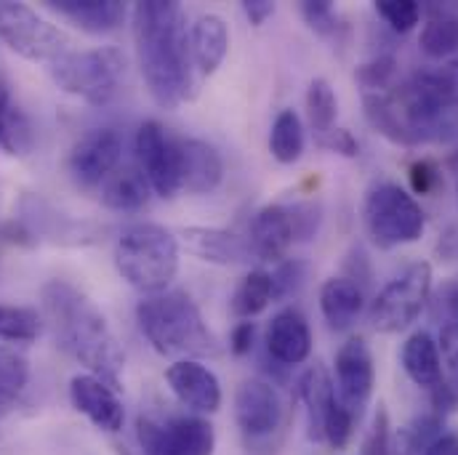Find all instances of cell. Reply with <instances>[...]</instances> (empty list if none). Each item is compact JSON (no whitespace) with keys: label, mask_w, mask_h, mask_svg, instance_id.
<instances>
[{"label":"cell","mask_w":458,"mask_h":455,"mask_svg":"<svg viewBox=\"0 0 458 455\" xmlns=\"http://www.w3.org/2000/svg\"><path fill=\"white\" fill-rule=\"evenodd\" d=\"M131 13L136 59L147 91L157 107L176 110L198 88L187 13L176 0H144Z\"/></svg>","instance_id":"1"},{"label":"cell","mask_w":458,"mask_h":455,"mask_svg":"<svg viewBox=\"0 0 458 455\" xmlns=\"http://www.w3.org/2000/svg\"><path fill=\"white\" fill-rule=\"evenodd\" d=\"M40 301L56 343L81 365H86L89 373L117 389L125 367V351L102 309L67 280L46 282Z\"/></svg>","instance_id":"2"},{"label":"cell","mask_w":458,"mask_h":455,"mask_svg":"<svg viewBox=\"0 0 458 455\" xmlns=\"http://www.w3.org/2000/svg\"><path fill=\"white\" fill-rule=\"evenodd\" d=\"M136 323L149 346L163 357L190 359L219 351V341L203 320L200 307L184 291H163L141 299Z\"/></svg>","instance_id":"3"},{"label":"cell","mask_w":458,"mask_h":455,"mask_svg":"<svg viewBox=\"0 0 458 455\" xmlns=\"http://www.w3.org/2000/svg\"><path fill=\"white\" fill-rule=\"evenodd\" d=\"M114 266L136 291L163 293L179 272V240L160 224H133L117 237Z\"/></svg>","instance_id":"4"},{"label":"cell","mask_w":458,"mask_h":455,"mask_svg":"<svg viewBox=\"0 0 458 455\" xmlns=\"http://www.w3.org/2000/svg\"><path fill=\"white\" fill-rule=\"evenodd\" d=\"M123 75H125V56L114 46L70 51L64 59H59L51 67V78L62 91L94 107H105L113 102L120 91Z\"/></svg>","instance_id":"5"},{"label":"cell","mask_w":458,"mask_h":455,"mask_svg":"<svg viewBox=\"0 0 458 455\" xmlns=\"http://www.w3.org/2000/svg\"><path fill=\"white\" fill-rule=\"evenodd\" d=\"M362 219L370 240L378 248L419 242L427 229V214L421 203L394 181H378L368 190Z\"/></svg>","instance_id":"6"},{"label":"cell","mask_w":458,"mask_h":455,"mask_svg":"<svg viewBox=\"0 0 458 455\" xmlns=\"http://www.w3.org/2000/svg\"><path fill=\"white\" fill-rule=\"evenodd\" d=\"M0 40L21 59L48 64V70L72 51L70 38L56 24L27 3L11 0H0Z\"/></svg>","instance_id":"7"},{"label":"cell","mask_w":458,"mask_h":455,"mask_svg":"<svg viewBox=\"0 0 458 455\" xmlns=\"http://www.w3.org/2000/svg\"><path fill=\"white\" fill-rule=\"evenodd\" d=\"M429 296L432 266L427 261H416L381 288V293L370 301L368 320L378 333H400L419 320L429 304Z\"/></svg>","instance_id":"8"},{"label":"cell","mask_w":458,"mask_h":455,"mask_svg":"<svg viewBox=\"0 0 458 455\" xmlns=\"http://www.w3.org/2000/svg\"><path fill=\"white\" fill-rule=\"evenodd\" d=\"M139 445L144 455H214V426L198 416H179L157 421L149 416L139 418Z\"/></svg>","instance_id":"9"},{"label":"cell","mask_w":458,"mask_h":455,"mask_svg":"<svg viewBox=\"0 0 458 455\" xmlns=\"http://www.w3.org/2000/svg\"><path fill=\"white\" fill-rule=\"evenodd\" d=\"M133 149H136V165L149 181L152 192L165 200L176 198L182 192L179 139H171L157 120H147L136 131Z\"/></svg>","instance_id":"10"},{"label":"cell","mask_w":458,"mask_h":455,"mask_svg":"<svg viewBox=\"0 0 458 455\" xmlns=\"http://www.w3.org/2000/svg\"><path fill=\"white\" fill-rule=\"evenodd\" d=\"M234 421L248 445L269 442L285 421V408L269 381L248 378L234 392Z\"/></svg>","instance_id":"11"},{"label":"cell","mask_w":458,"mask_h":455,"mask_svg":"<svg viewBox=\"0 0 458 455\" xmlns=\"http://www.w3.org/2000/svg\"><path fill=\"white\" fill-rule=\"evenodd\" d=\"M336 400L339 405L346 408L354 421L362 418L370 394H373V383H376V370H373V354L365 339H349L342 343V349L336 351Z\"/></svg>","instance_id":"12"},{"label":"cell","mask_w":458,"mask_h":455,"mask_svg":"<svg viewBox=\"0 0 458 455\" xmlns=\"http://www.w3.org/2000/svg\"><path fill=\"white\" fill-rule=\"evenodd\" d=\"M123 139L114 128H94L83 133L70 152V173L83 187L105 184L120 165Z\"/></svg>","instance_id":"13"},{"label":"cell","mask_w":458,"mask_h":455,"mask_svg":"<svg viewBox=\"0 0 458 455\" xmlns=\"http://www.w3.org/2000/svg\"><path fill=\"white\" fill-rule=\"evenodd\" d=\"M165 381L176 400L195 413H216L222 408V383L216 373L198 359H176L165 370Z\"/></svg>","instance_id":"14"},{"label":"cell","mask_w":458,"mask_h":455,"mask_svg":"<svg viewBox=\"0 0 458 455\" xmlns=\"http://www.w3.org/2000/svg\"><path fill=\"white\" fill-rule=\"evenodd\" d=\"M70 400H72V408L78 413H83L97 429L102 432H120L123 429V421H125V413H123V405L114 394V389L102 381L99 375L94 373H81L70 381Z\"/></svg>","instance_id":"15"},{"label":"cell","mask_w":458,"mask_h":455,"mask_svg":"<svg viewBox=\"0 0 458 455\" xmlns=\"http://www.w3.org/2000/svg\"><path fill=\"white\" fill-rule=\"evenodd\" d=\"M179 179L182 192H214L225 179V160L219 149L203 139H179Z\"/></svg>","instance_id":"16"},{"label":"cell","mask_w":458,"mask_h":455,"mask_svg":"<svg viewBox=\"0 0 458 455\" xmlns=\"http://www.w3.org/2000/svg\"><path fill=\"white\" fill-rule=\"evenodd\" d=\"M267 354L277 365H301L312 354V331L296 307L280 309L267 325Z\"/></svg>","instance_id":"17"},{"label":"cell","mask_w":458,"mask_h":455,"mask_svg":"<svg viewBox=\"0 0 458 455\" xmlns=\"http://www.w3.org/2000/svg\"><path fill=\"white\" fill-rule=\"evenodd\" d=\"M182 245L190 256L216 266L248 264L253 256L248 237L222 227H187L182 232Z\"/></svg>","instance_id":"18"},{"label":"cell","mask_w":458,"mask_h":455,"mask_svg":"<svg viewBox=\"0 0 458 455\" xmlns=\"http://www.w3.org/2000/svg\"><path fill=\"white\" fill-rule=\"evenodd\" d=\"M293 242H296V232H293L288 206L275 203V206H264L261 211H256L250 222V234H248V245L256 258L283 261Z\"/></svg>","instance_id":"19"},{"label":"cell","mask_w":458,"mask_h":455,"mask_svg":"<svg viewBox=\"0 0 458 455\" xmlns=\"http://www.w3.org/2000/svg\"><path fill=\"white\" fill-rule=\"evenodd\" d=\"M192 62L200 75H214L229 51V27L219 13H203L190 27Z\"/></svg>","instance_id":"20"},{"label":"cell","mask_w":458,"mask_h":455,"mask_svg":"<svg viewBox=\"0 0 458 455\" xmlns=\"http://www.w3.org/2000/svg\"><path fill=\"white\" fill-rule=\"evenodd\" d=\"M365 293L352 277H331L320 288V309L331 331H349L362 315Z\"/></svg>","instance_id":"21"},{"label":"cell","mask_w":458,"mask_h":455,"mask_svg":"<svg viewBox=\"0 0 458 455\" xmlns=\"http://www.w3.org/2000/svg\"><path fill=\"white\" fill-rule=\"evenodd\" d=\"M48 8L91 35L113 32L125 19V5L117 0H48Z\"/></svg>","instance_id":"22"},{"label":"cell","mask_w":458,"mask_h":455,"mask_svg":"<svg viewBox=\"0 0 458 455\" xmlns=\"http://www.w3.org/2000/svg\"><path fill=\"white\" fill-rule=\"evenodd\" d=\"M403 367H405L408 378L427 392H435L445 383L440 343L424 331L413 333L403 346Z\"/></svg>","instance_id":"23"},{"label":"cell","mask_w":458,"mask_h":455,"mask_svg":"<svg viewBox=\"0 0 458 455\" xmlns=\"http://www.w3.org/2000/svg\"><path fill=\"white\" fill-rule=\"evenodd\" d=\"M152 187L139 171V165H123L102 184V203L120 214L141 211L149 203Z\"/></svg>","instance_id":"24"},{"label":"cell","mask_w":458,"mask_h":455,"mask_svg":"<svg viewBox=\"0 0 458 455\" xmlns=\"http://www.w3.org/2000/svg\"><path fill=\"white\" fill-rule=\"evenodd\" d=\"M299 394L307 405V418H310V437L315 442H323V424H326V416L336 400L334 394V381L328 375V370L315 362L299 381Z\"/></svg>","instance_id":"25"},{"label":"cell","mask_w":458,"mask_h":455,"mask_svg":"<svg viewBox=\"0 0 458 455\" xmlns=\"http://www.w3.org/2000/svg\"><path fill=\"white\" fill-rule=\"evenodd\" d=\"M35 147V125L27 113L11 99V91L0 83V149L11 157H24Z\"/></svg>","instance_id":"26"},{"label":"cell","mask_w":458,"mask_h":455,"mask_svg":"<svg viewBox=\"0 0 458 455\" xmlns=\"http://www.w3.org/2000/svg\"><path fill=\"white\" fill-rule=\"evenodd\" d=\"M421 51L429 59H448L458 56V8L432 5V16L421 29L419 38Z\"/></svg>","instance_id":"27"},{"label":"cell","mask_w":458,"mask_h":455,"mask_svg":"<svg viewBox=\"0 0 458 455\" xmlns=\"http://www.w3.org/2000/svg\"><path fill=\"white\" fill-rule=\"evenodd\" d=\"M429 299L432 315L440 323V354L445 365L454 370L458 365V280L443 282V288Z\"/></svg>","instance_id":"28"},{"label":"cell","mask_w":458,"mask_h":455,"mask_svg":"<svg viewBox=\"0 0 458 455\" xmlns=\"http://www.w3.org/2000/svg\"><path fill=\"white\" fill-rule=\"evenodd\" d=\"M275 301V288H272V274L264 269H253L248 272L229 301V309L237 320H253L256 315H261L269 304Z\"/></svg>","instance_id":"29"},{"label":"cell","mask_w":458,"mask_h":455,"mask_svg":"<svg viewBox=\"0 0 458 455\" xmlns=\"http://www.w3.org/2000/svg\"><path fill=\"white\" fill-rule=\"evenodd\" d=\"M304 122L296 110H280L269 131V152L277 163L293 165L304 155Z\"/></svg>","instance_id":"30"},{"label":"cell","mask_w":458,"mask_h":455,"mask_svg":"<svg viewBox=\"0 0 458 455\" xmlns=\"http://www.w3.org/2000/svg\"><path fill=\"white\" fill-rule=\"evenodd\" d=\"M30 381V362L21 351L0 346V418L13 408Z\"/></svg>","instance_id":"31"},{"label":"cell","mask_w":458,"mask_h":455,"mask_svg":"<svg viewBox=\"0 0 458 455\" xmlns=\"http://www.w3.org/2000/svg\"><path fill=\"white\" fill-rule=\"evenodd\" d=\"M307 114H310V122H312L318 139L336 128L339 97H336L334 86L326 78H315L310 83V88H307Z\"/></svg>","instance_id":"32"},{"label":"cell","mask_w":458,"mask_h":455,"mask_svg":"<svg viewBox=\"0 0 458 455\" xmlns=\"http://www.w3.org/2000/svg\"><path fill=\"white\" fill-rule=\"evenodd\" d=\"M43 331V317L32 307L0 304V341H35Z\"/></svg>","instance_id":"33"},{"label":"cell","mask_w":458,"mask_h":455,"mask_svg":"<svg viewBox=\"0 0 458 455\" xmlns=\"http://www.w3.org/2000/svg\"><path fill=\"white\" fill-rule=\"evenodd\" d=\"M357 83L362 86L365 94H384L397 86V62L392 56H378L357 70Z\"/></svg>","instance_id":"34"},{"label":"cell","mask_w":458,"mask_h":455,"mask_svg":"<svg viewBox=\"0 0 458 455\" xmlns=\"http://www.w3.org/2000/svg\"><path fill=\"white\" fill-rule=\"evenodd\" d=\"M440 437V418H416L397 437L394 455H427V448Z\"/></svg>","instance_id":"35"},{"label":"cell","mask_w":458,"mask_h":455,"mask_svg":"<svg viewBox=\"0 0 458 455\" xmlns=\"http://www.w3.org/2000/svg\"><path fill=\"white\" fill-rule=\"evenodd\" d=\"M376 13L394 29V32H411L421 21V5L413 0H378Z\"/></svg>","instance_id":"36"},{"label":"cell","mask_w":458,"mask_h":455,"mask_svg":"<svg viewBox=\"0 0 458 455\" xmlns=\"http://www.w3.org/2000/svg\"><path fill=\"white\" fill-rule=\"evenodd\" d=\"M299 11H301L304 21L310 24V29L318 32L320 38H334L342 27L339 11L328 0H304L299 5Z\"/></svg>","instance_id":"37"},{"label":"cell","mask_w":458,"mask_h":455,"mask_svg":"<svg viewBox=\"0 0 458 455\" xmlns=\"http://www.w3.org/2000/svg\"><path fill=\"white\" fill-rule=\"evenodd\" d=\"M354 424H357L354 416L339 405V400H334V405L326 416V424H323V442H328L334 451H344L354 434Z\"/></svg>","instance_id":"38"},{"label":"cell","mask_w":458,"mask_h":455,"mask_svg":"<svg viewBox=\"0 0 458 455\" xmlns=\"http://www.w3.org/2000/svg\"><path fill=\"white\" fill-rule=\"evenodd\" d=\"M307 280V264L288 258L280 261V266L272 272V288H275V301H288L293 299Z\"/></svg>","instance_id":"39"},{"label":"cell","mask_w":458,"mask_h":455,"mask_svg":"<svg viewBox=\"0 0 458 455\" xmlns=\"http://www.w3.org/2000/svg\"><path fill=\"white\" fill-rule=\"evenodd\" d=\"M293 232H296V242H307L318 234L320 229V206L315 203H293L288 206Z\"/></svg>","instance_id":"40"},{"label":"cell","mask_w":458,"mask_h":455,"mask_svg":"<svg viewBox=\"0 0 458 455\" xmlns=\"http://www.w3.org/2000/svg\"><path fill=\"white\" fill-rule=\"evenodd\" d=\"M362 455H394L392 442H389V416L384 408H378V413L373 418V426L362 445Z\"/></svg>","instance_id":"41"},{"label":"cell","mask_w":458,"mask_h":455,"mask_svg":"<svg viewBox=\"0 0 458 455\" xmlns=\"http://www.w3.org/2000/svg\"><path fill=\"white\" fill-rule=\"evenodd\" d=\"M440 181H443L440 168L432 160H416L411 165V187L416 195H435Z\"/></svg>","instance_id":"42"},{"label":"cell","mask_w":458,"mask_h":455,"mask_svg":"<svg viewBox=\"0 0 458 455\" xmlns=\"http://www.w3.org/2000/svg\"><path fill=\"white\" fill-rule=\"evenodd\" d=\"M318 144H320V147H326V149H331V152H339V155H344V157H357V152H360L357 139H354L346 128H334L331 133L320 136V139H318Z\"/></svg>","instance_id":"43"},{"label":"cell","mask_w":458,"mask_h":455,"mask_svg":"<svg viewBox=\"0 0 458 455\" xmlns=\"http://www.w3.org/2000/svg\"><path fill=\"white\" fill-rule=\"evenodd\" d=\"M253 343H256V323L253 320H240L234 328H232V336H229V349L234 357H245L253 351Z\"/></svg>","instance_id":"44"},{"label":"cell","mask_w":458,"mask_h":455,"mask_svg":"<svg viewBox=\"0 0 458 455\" xmlns=\"http://www.w3.org/2000/svg\"><path fill=\"white\" fill-rule=\"evenodd\" d=\"M437 75V83L443 88V97L448 99V105L458 110V56L451 59L448 64H443L440 70H435Z\"/></svg>","instance_id":"45"},{"label":"cell","mask_w":458,"mask_h":455,"mask_svg":"<svg viewBox=\"0 0 458 455\" xmlns=\"http://www.w3.org/2000/svg\"><path fill=\"white\" fill-rule=\"evenodd\" d=\"M275 3L272 0H245L242 3V13L248 16V21L250 24H256V27H261L272 13H275Z\"/></svg>","instance_id":"46"},{"label":"cell","mask_w":458,"mask_h":455,"mask_svg":"<svg viewBox=\"0 0 458 455\" xmlns=\"http://www.w3.org/2000/svg\"><path fill=\"white\" fill-rule=\"evenodd\" d=\"M427 455H458V434H440L427 448Z\"/></svg>","instance_id":"47"},{"label":"cell","mask_w":458,"mask_h":455,"mask_svg":"<svg viewBox=\"0 0 458 455\" xmlns=\"http://www.w3.org/2000/svg\"><path fill=\"white\" fill-rule=\"evenodd\" d=\"M451 373H454V392L458 394V365L454 367V370H451Z\"/></svg>","instance_id":"48"},{"label":"cell","mask_w":458,"mask_h":455,"mask_svg":"<svg viewBox=\"0 0 458 455\" xmlns=\"http://www.w3.org/2000/svg\"><path fill=\"white\" fill-rule=\"evenodd\" d=\"M456 192H458V184H456Z\"/></svg>","instance_id":"49"}]
</instances>
